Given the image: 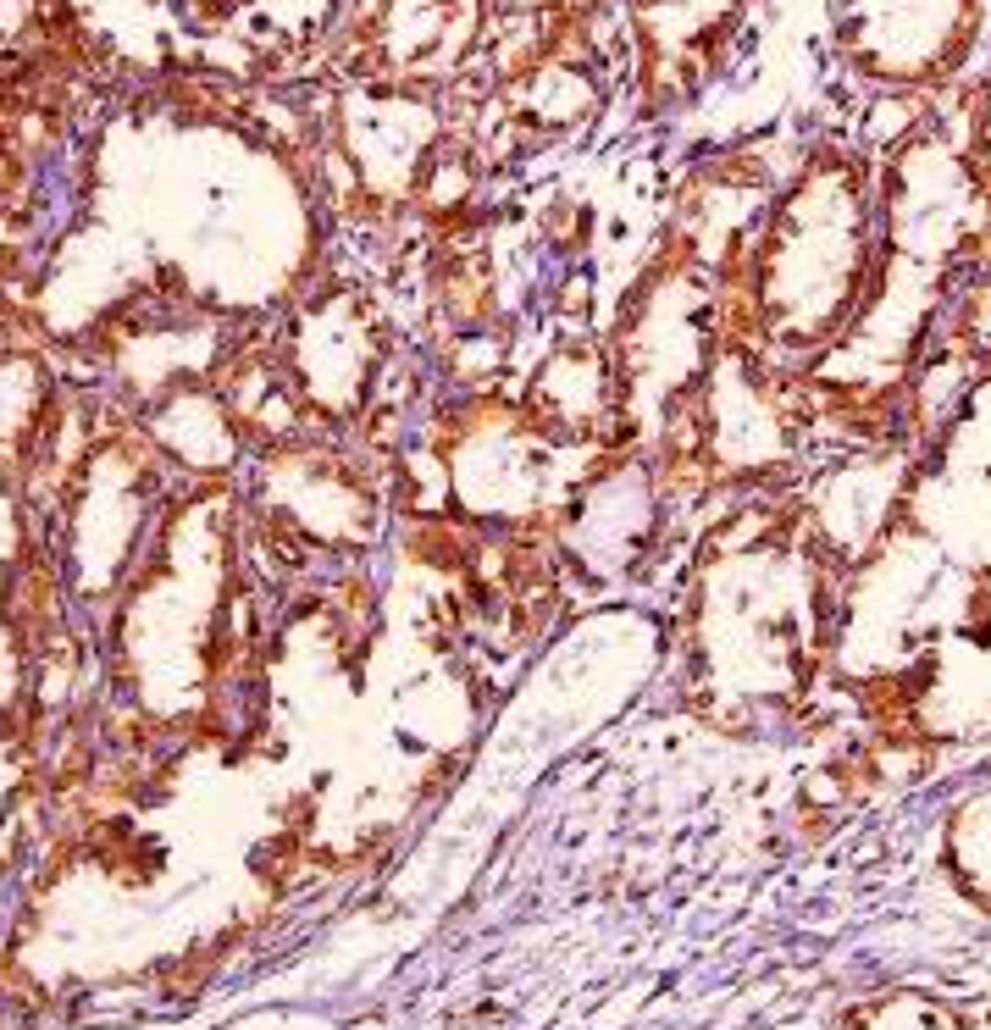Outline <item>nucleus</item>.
Masks as SVG:
<instances>
[{
  "label": "nucleus",
  "mask_w": 991,
  "mask_h": 1030,
  "mask_svg": "<svg viewBox=\"0 0 991 1030\" xmlns=\"http://www.w3.org/2000/svg\"><path fill=\"white\" fill-rule=\"evenodd\" d=\"M748 0H637V23H643L648 67L670 78V89H693L709 72L715 50L737 28Z\"/></svg>",
  "instance_id": "3"
},
{
  "label": "nucleus",
  "mask_w": 991,
  "mask_h": 1030,
  "mask_svg": "<svg viewBox=\"0 0 991 1030\" xmlns=\"http://www.w3.org/2000/svg\"><path fill=\"white\" fill-rule=\"evenodd\" d=\"M881 277V194L848 150H820L770 194L737 272L742 344L781 355H825L848 344Z\"/></svg>",
  "instance_id": "1"
},
{
  "label": "nucleus",
  "mask_w": 991,
  "mask_h": 1030,
  "mask_svg": "<svg viewBox=\"0 0 991 1030\" xmlns=\"http://www.w3.org/2000/svg\"><path fill=\"white\" fill-rule=\"evenodd\" d=\"M980 34V0H842L836 39L853 72L892 89L947 84Z\"/></svg>",
  "instance_id": "2"
}]
</instances>
